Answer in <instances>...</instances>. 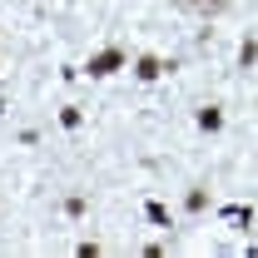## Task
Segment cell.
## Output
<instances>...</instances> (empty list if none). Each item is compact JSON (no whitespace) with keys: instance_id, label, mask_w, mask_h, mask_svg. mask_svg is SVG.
I'll return each mask as SVG.
<instances>
[{"instance_id":"cell-4","label":"cell","mask_w":258,"mask_h":258,"mask_svg":"<svg viewBox=\"0 0 258 258\" xmlns=\"http://www.w3.org/2000/svg\"><path fill=\"white\" fill-rule=\"evenodd\" d=\"M179 5H194V10H224L228 0H179Z\"/></svg>"},{"instance_id":"cell-3","label":"cell","mask_w":258,"mask_h":258,"mask_svg":"<svg viewBox=\"0 0 258 258\" xmlns=\"http://www.w3.org/2000/svg\"><path fill=\"white\" fill-rule=\"evenodd\" d=\"M219 124H224V114H219L214 104H209V109H199V129H209V134H214Z\"/></svg>"},{"instance_id":"cell-1","label":"cell","mask_w":258,"mask_h":258,"mask_svg":"<svg viewBox=\"0 0 258 258\" xmlns=\"http://www.w3.org/2000/svg\"><path fill=\"white\" fill-rule=\"evenodd\" d=\"M119 64H124V55H119V50H99L95 60H90V75H114Z\"/></svg>"},{"instance_id":"cell-2","label":"cell","mask_w":258,"mask_h":258,"mask_svg":"<svg viewBox=\"0 0 258 258\" xmlns=\"http://www.w3.org/2000/svg\"><path fill=\"white\" fill-rule=\"evenodd\" d=\"M134 75H139V80L149 85V80H159V75H164V64L154 60V55H139V64H134Z\"/></svg>"},{"instance_id":"cell-6","label":"cell","mask_w":258,"mask_h":258,"mask_svg":"<svg viewBox=\"0 0 258 258\" xmlns=\"http://www.w3.org/2000/svg\"><path fill=\"white\" fill-rule=\"evenodd\" d=\"M60 124H64V129H80V109H75V104H70V109H60Z\"/></svg>"},{"instance_id":"cell-5","label":"cell","mask_w":258,"mask_h":258,"mask_svg":"<svg viewBox=\"0 0 258 258\" xmlns=\"http://www.w3.org/2000/svg\"><path fill=\"white\" fill-rule=\"evenodd\" d=\"M144 214H149V224H169V209H164V204H149Z\"/></svg>"}]
</instances>
